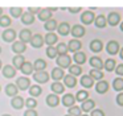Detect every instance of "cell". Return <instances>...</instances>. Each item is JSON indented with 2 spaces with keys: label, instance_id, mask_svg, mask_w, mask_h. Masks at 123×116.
Here are the masks:
<instances>
[{
  "label": "cell",
  "instance_id": "20",
  "mask_svg": "<svg viewBox=\"0 0 123 116\" xmlns=\"http://www.w3.org/2000/svg\"><path fill=\"white\" fill-rule=\"evenodd\" d=\"M1 73H3V76L4 78H13L15 75H16V69L13 67L12 65H6L3 66V69H1Z\"/></svg>",
  "mask_w": 123,
  "mask_h": 116
},
{
  "label": "cell",
  "instance_id": "8",
  "mask_svg": "<svg viewBox=\"0 0 123 116\" xmlns=\"http://www.w3.org/2000/svg\"><path fill=\"white\" fill-rule=\"evenodd\" d=\"M19 88V91H24V90H29L31 87V79L28 76H20L16 79V83H15Z\"/></svg>",
  "mask_w": 123,
  "mask_h": 116
},
{
  "label": "cell",
  "instance_id": "27",
  "mask_svg": "<svg viewBox=\"0 0 123 116\" xmlns=\"http://www.w3.org/2000/svg\"><path fill=\"white\" fill-rule=\"evenodd\" d=\"M70 25L69 23H66V21H64V23L58 24V26H57V33L60 34V36H68V34L70 33Z\"/></svg>",
  "mask_w": 123,
  "mask_h": 116
},
{
  "label": "cell",
  "instance_id": "58",
  "mask_svg": "<svg viewBox=\"0 0 123 116\" xmlns=\"http://www.w3.org/2000/svg\"><path fill=\"white\" fill-rule=\"evenodd\" d=\"M1 116H11V115H8V113H4V115H1Z\"/></svg>",
  "mask_w": 123,
  "mask_h": 116
},
{
  "label": "cell",
  "instance_id": "40",
  "mask_svg": "<svg viewBox=\"0 0 123 116\" xmlns=\"http://www.w3.org/2000/svg\"><path fill=\"white\" fill-rule=\"evenodd\" d=\"M57 26H58V23H57L54 18H50V20H48L45 24H44V28L48 30V33L49 32H54L57 29Z\"/></svg>",
  "mask_w": 123,
  "mask_h": 116
},
{
  "label": "cell",
  "instance_id": "47",
  "mask_svg": "<svg viewBox=\"0 0 123 116\" xmlns=\"http://www.w3.org/2000/svg\"><path fill=\"white\" fill-rule=\"evenodd\" d=\"M46 55H48L49 58H52V59H54V58L58 57V53H57V49L54 46H48L46 47Z\"/></svg>",
  "mask_w": 123,
  "mask_h": 116
},
{
  "label": "cell",
  "instance_id": "56",
  "mask_svg": "<svg viewBox=\"0 0 123 116\" xmlns=\"http://www.w3.org/2000/svg\"><path fill=\"white\" fill-rule=\"evenodd\" d=\"M1 16H3V8L0 7V17H1Z\"/></svg>",
  "mask_w": 123,
  "mask_h": 116
},
{
  "label": "cell",
  "instance_id": "35",
  "mask_svg": "<svg viewBox=\"0 0 123 116\" xmlns=\"http://www.w3.org/2000/svg\"><path fill=\"white\" fill-rule=\"evenodd\" d=\"M20 70L24 75H31V74H33V63L29 62V61H25Z\"/></svg>",
  "mask_w": 123,
  "mask_h": 116
},
{
  "label": "cell",
  "instance_id": "54",
  "mask_svg": "<svg viewBox=\"0 0 123 116\" xmlns=\"http://www.w3.org/2000/svg\"><path fill=\"white\" fill-rule=\"evenodd\" d=\"M119 57L122 58V61H123V47H120V50H119Z\"/></svg>",
  "mask_w": 123,
  "mask_h": 116
},
{
  "label": "cell",
  "instance_id": "19",
  "mask_svg": "<svg viewBox=\"0 0 123 116\" xmlns=\"http://www.w3.org/2000/svg\"><path fill=\"white\" fill-rule=\"evenodd\" d=\"M89 63H90L91 67L97 69V70H102V69H103V61H102V58L98 57V55L91 57L90 59H89Z\"/></svg>",
  "mask_w": 123,
  "mask_h": 116
},
{
  "label": "cell",
  "instance_id": "59",
  "mask_svg": "<svg viewBox=\"0 0 123 116\" xmlns=\"http://www.w3.org/2000/svg\"><path fill=\"white\" fill-rule=\"evenodd\" d=\"M1 69H3V67H1V59H0V70H1Z\"/></svg>",
  "mask_w": 123,
  "mask_h": 116
},
{
  "label": "cell",
  "instance_id": "3",
  "mask_svg": "<svg viewBox=\"0 0 123 116\" xmlns=\"http://www.w3.org/2000/svg\"><path fill=\"white\" fill-rule=\"evenodd\" d=\"M54 11H57V8H41V11L38 12V15H37L38 20L46 23L48 20L53 18L52 16H53V12H54Z\"/></svg>",
  "mask_w": 123,
  "mask_h": 116
},
{
  "label": "cell",
  "instance_id": "45",
  "mask_svg": "<svg viewBox=\"0 0 123 116\" xmlns=\"http://www.w3.org/2000/svg\"><path fill=\"white\" fill-rule=\"evenodd\" d=\"M68 115H70V116H81L82 115L81 107H78V105H73V107H70L69 111H68Z\"/></svg>",
  "mask_w": 123,
  "mask_h": 116
},
{
  "label": "cell",
  "instance_id": "18",
  "mask_svg": "<svg viewBox=\"0 0 123 116\" xmlns=\"http://www.w3.org/2000/svg\"><path fill=\"white\" fill-rule=\"evenodd\" d=\"M89 47H90V50L93 53H99V52H102V49H103V42H102L99 38H94V40H91Z\"/></svg>",
  "mask_w": 123,
  "mask_h": 116
},
{
  "label": "cell",
  "instance_id": "17",
  "mask_svg": "<svg viewBox=\"0 0 123 116\" xmlns=\"http://www.w3.org/2000/svg\"><path fill=\"white\" fill-rule=\"evenodd\" d=\"M61 103L65 107L70 108V107H73V105H75V96L73 94H64V96H62V99H61Z\"/></svg>",
  "mask_w": 123,
  "mask_h": 116
},
{
  "label": "cell",
  "instance_id": "26",
  "mask_svg": "<svg viewBox=\"0 0 123 116\" xmlns=\"http://www.w3.org/2000/svg\"><path fill=\"white\" fill-rule=\"evenodd\" d=\"M50 76H52V79H53L54 82H60L61 79H64L65 71L62 70V69H60V67H54L53 70H52V73H50Z\"/></svg>",
  "mask_w": 123,
  "mask_h": 116
},
{
  "label": "cell",
  "instance_id": "34",
  "mask_svg": "<svg viewBox=\"0 0 123 116\" xmlns=\"http://www.w3.org/2000/svg\"><path fill=\"white\" fill-rule=\"evenodd\" d=\"M112 90L117 92H122L123 91V78L122 76H117L112 81Z\"/></svg>",
  "mask_w": 123,
  "mask_h": 116
},
{
  "label": "cell",
  "instance_id": "55",
  "mask_svg": "<svg viewBox=\"0 0 123 116\" xmlns=\"http://www.w3.org/2000/svg\"><path fill=\"white\" fill-rule=\"evenodd\" d=\"M119 29L123 32V21H120V24H119Z\"/></svg>",
  "mask_w": 123,
  "mask_h": 116
},
{
  "label": "cell",
  "instance_id": "9",
  "mask_svg": "<svg viewBox=\"0 0 123 116\" xmlns=\"http://www.w3.org/2000/svg\"><path fill=\"white\" fill-rule=\"evenodd\" d=\"M49 76L50 75H49L45 70L44 71H36V73L33 74V81L40 83V84H43V83H46V82L49 81Z\"/></svg>",
  "mask_w": 123,
  "mask_h": 116
},
{
  "label": "cell",
  "instance_id": "4",
  "mask_svg": "<svg viewBox=\"0 0 123 116\" xmlns=\"http://www.w3.org/2000/svg\"><path fill=\"white\" fill-rule=\"evenodd\" d=\"M119 50H120V46H119V42L115 41V40H110L109 42L106 44V52L109 53L110 55H117L119 54Z\"/></svg>",
  "mask_w": 123,
  "mask_h": 116
},
{
  "label": "cell",
  "instance_id": "39",
  "mask_svg": "<svg viewBox=\"0 0 123 116\" xmlns=\"http://www.w3.org/2000/svg\"><path fill=\"white\" fill-rule=\"evenodd\" d=\"M29 95H31V98H37V96H40L41 95V92H43V90H41V87L38 86V84H33V86H31L29 87Z\"/></svg>",
  "mask_w": 123,
  "mask_h": 116
},
{
  "label": "cell",
  "instance_id": "7",
  "mask_svg": "<svg viewBox=\"0 0 123 116\" xmlns=\"http://www.w3.org/2000/svg\"><path fill=\"white\" fill-rule=\"evenodd\" d=\"M16 37H17V33H16V30L12 29V28H7L6 30L1 33V38L6 42H12V44H13Z\"/></svg>",
  "mask_w": 123,
  "mask_h": 116
},
{
  "label": "cell",
  "instance_id": "22",
  "mask_svg": "<svg viewBox=\"0 0 123 116\" xmlns=\"http://www.w3.org/2000/svg\"><path fill=\"white\" fill-rule=\"evenodd\" d=\"M94 79L91 78L90 75H81V79H80V83L83 88H91L94 86Z\"/></svg>",
  "mask_w": 123,
  "mask_h": 116
},
{
  "label": "cell",
  "instance_id": "37",
  "mask_svg": "<svg viewBox=\"0 0 123 116\" xmlns=\"http://www.w3.org/2000/svg\"><path fill=\"white\" fill-rule=\"evenodd\" d=\"M24 62H25V58H24V55L23 54H17V55H15L13 57V67L16 69H21V66L24 65Z\"/></svg>",
  "mask_w": 123,
  "mask_h": 116
},
{
  "label": "cell",
  "instance_id": "38",
  "mask_svg": "<svg viewBox=\"0 0 123 116\" xmlns=\"http://www.w3.org/2000/svg\"><path fill=\"white\" fill-rule=\"evenodd\" d=\"M86 99H89V91L87 90H80V91H77V94H75V102H85Z\"/></svg>",
  "mask_w": 123,
  "mask_h": 116
},
{
  "label": "cell",
  "instance_id": "42",
  "mask_svg": "<svg viewBox=\"0 0 123 116\" xmlns=\"http://www.w3.org/2000/svg\"><path fill=\"white\" fill-rule=\"evenodd\" d=\"M69 74L77 78V76H80L81 74H82V69H81V66H78V65H72L69 67Z\"/></svg>",
  "mask_w": 123,
  "mask_h": 116
},
{
  "label": "cell",
  "instance_id": "12",
  "mask_svg": "<svg viewBox=\"0 0 123 116\" xmlns=\"http://www.w3.org/2000/svg\"><path fill=\"white\" fill-rule=\"evenodd\" d=\"M12 52L15 53V54H23V53L27 50V44H24V42H21L19 40V41H15L13 44H12Z\"/></svg>",
  "mask_w": 123,
  "mask_h": 116
},
{
  "label": "cell",
  "instance_id": "43",
  "mask_svg": "<svg viewBox=\"0 0 123 116\" xmlns=\"http://www.w3.org/2000/svg\"><path fill=\"white\" fill-rule=\"evenodd\" d=\"M56 49H57V53H58V55H65V54H68V44H65V42H60L58 45L56 46Z\"/></svg>",
  "mask_w": 123,
  "mask_h": 116
},
{
  "label": "cell",
  "instance_id": "29",
  "mask_svg": "<svg viewBox=\"0 0 123 116\" xmlns=\"http://www.w3.org/2000/svg\"><path fill=\"white\" fill-rule=\"evenodd\" d=\"M94 25L99 29H103L107 26V20H106V16L105 15H98L95 16V20H94Z\"/></svg>",
  "mask_w": 123,
  "mask_h": 116
},
{
  "label": "cell",
  "instance_id": "6",
  "mask_svg": "<svg viewBox=\"0 0 123 116\" xmlns=\"http://www.w3.org/2000/svg\"><path fill=\"white\" fill-rule=\"evenodd\" d=\"M106 20H107V25L117 26V25H119V24H120L122 17H120V15L118 12H110L109 15L106 16Z\"/></svg>",
  "mask_w": 123,
  "mask_h": 116
},
{
  "label": "cell",
  "instance_id": "15",
  "mask_svg": "<svg viewBox=\"0 0 123 116\" xmlns=\"http://www.w3.org/2000/svg\"><path fill=\"white\" fill-rule=\"evenodd\" d=\"M58 41V37L54 32H49L44 36V44H46L48 46H54V44H57Z\"/></svg>",
  "mask_w": 123,
  "mask_h": 116
},
{
  "label": "cell",
  "instance_id": "30",
  "mask_svg": "<svg viewBox=\"0 0 123 116\" xmlns=\"http://www.w3.org/2000/svg\"><path fill=\"white\" fill-rule=\"evenodd\" d=\"M6 94L11 98H15L19 94V88H17V86L15 83H8L6 86Z\"/></svg>",
  "mask_w": 123,
  "mask_h": 116
},
{
  "label": "cell",
  "instance_id": "61",
  "mask_svg": "<svg viewBox=\"0 0 123 116\" xmlns=\"http://www.w3.org/2000/svg\"><path fill=\"white\" fill-rule=\"evenodd\" d=\"M65 116H70V115H65Z\"/></svg>",
  "mask_w": 123,
  "mask_h": 116
},
{
  "label": "cell",
  "instance_id": "14",
  "mask_svg": "<svg viewBox=\"0 0 123 116\" xmlns=\"http://www.w3.org/2000/svg\"><path fill=\"white\" fill-rule=\"evenodd\" d=\"M62 82H64V86L68 87V88H74L75 86H77L78 81L75 76L70 75V74H66V75L64 76V79H62Z\"/></svg>",
  "mask_w": 123,
  "mask_h": 116
},
{
  "label": "cell",
  "instance_id": "24",
  "mask_svg": "<svg viewBox=\"0 0 123 116\" xmlns=\"http://www.w3.org/2000/svg\"><path fill=\"white\" fill-rule=\"evenodd\" d=\"M50 90H52V94L61 95L65 92V86L61 82H53V83L50 84Z\"/></svg>",
  "mask_w": 123,
  "mask_h": 116
},
{
  "label": "cell",
  "instance_id": "53",
  "mask_svg": "<svg viewBox=\"0 0 123 116\" xmlns=\"http://www.w3.org/2000/svg\"><path fill=\"white\" fill-rule=\"evenodd\" d=\"M68 11H69L70 13H78V12L82 11V8L81 7H70V8H68Z\"/></svg>",
  "mask_w": 123,
  "mask_h": 116
},
{
  "label": "cell",
  "instance_id": "36",
  "mask_svg": "<svg viewBox=\"0 0 123 116\" xmlns=\"http://www.w3.org/2000/svg\"><path fill=\"white\" fill-rule=\"evenodd\" d=\"M89 75L91 76V78L94 79V81H102V79L105 78V74H103V71L102 70H97V69H91L90 70V73H89Z\"/></svg>",
  "mask_w": 123,
  "mask_h": 116
},
{
  "label": "cell",
  "instance_id": "48",
  "mask_svg": "<svg viewBox=\"0 0 123 116\" xmlns=\"http://www.w3.org/2000/svg\"><path fill=\"white\" fill-rule=\"evenodd\" d=\"M90 116H106V115H105V111L99 110V108H94L90 112Z\"/></svg>",
  "mask_w": 123,
  "mask_h": 116
},
{
  "label": "cell",
  "instance_id": "16",
  "mask_svg": "<svg viewBox=\"0 0 123 116\" xmlns=\"http://www.w3.org/2000/svg\"><path fill=\"white\" fill-rule=\"evenodd\" d=\"M94 108H95V102H94L93 99H86L85 102L81 103V111L85 112V113L91 112Z\"/></svg>",
  "mask_w": 123,
  "mask_h": 116
},
{
  "label": "cell",
  "instance_id": "5",
  "mask_svg": "<svg viewBox=\"0 0 123 116\" xmlns=\"http://www.w3.org/2000/svg\"><path fill=\"white\" fill-rule=\"evenodd\" d=\"M85 33H86V29H85V26L81 25V24H75V25H73L72 29H70V34H72L75 40L83 37Z\"/></svg>",
  "mask_w": 123,
  "mask_h": 116
},
{
  "label": "cell",
  "instance_id": "52",
  "mask_svg": "<svg viewBox=\"0 0 123 116\" xmlns=\"http://www.w3.org/2000/svg\"><path fill=\"white\" fill-rule=\"evenodd\" d=\"M23 116H38V113L36 110H27V111H24Z\"/></svg>",
  "mask_w": 123,
  "mask_h": 116
},
{
  "label": "cell",
  "instance_id": "49",
  "mask_svg": "<svg viewBox=\"0 0 123 116\" xmlns=\"http://www.w3.org/2000/svg\"><path fill=\"white\" fill-rule=\"evenodd\" d=\"M115 100H117V104L119 105V107H123V91L122 92H118Z\"/></svg>",
  "mask_w": 123,
  "mask_h": 116
},
{
  "label": "cell",
  "instance_id": "62",
  "mask_svg": "<svg viewBox=\"0 0 123 116\" xmlns=\"http://www.w3.org/2000/svg\"><path fill=\"white\" fill-rule=\"evenodd\" d=\"M0 91H1V87H0Z\"/></svg>",
  "mask_w": 123,
  "mask_h": 116
},
{
  "label": "cell",
  "instance_id": "31",
  "mask_svg": "<svg viewBox=\"0 0 123 116\" xmlns=\"http://www.w3.org/2000/svg\"><path fill=\"white\" fill-rule=\"evenodd\" d=\"M46 69V61L43 58H37L33 62V70L35 71H44Z\"/></svg>",
  "mask_w": 123,
  "mask_h": 116
},
{
  "label": "cell",
  "instance_id": "2",
  "mask_svg": "<svg viewBox=\"0 0 123 116\" xmlns=\"http://www.w3.org/2000/svg\"><path fill=\"white\" fill-rule=\"evenodd\" d=\"M94 8L93 9H87V11H83L81 13L80 18H81V23L83 25H90V24H94V20H95V15H94Z\"/></svg>",
  "mask_w": 123,
  "mask_h": 116
},
{
  "label": "cell",
  "instance_id": "28",
  "mask_svg": "<svg viewBox=\"0 0 123 116\" xmlns=\"http://www.w3.org/2000/svg\"><path fill=\"white\" fill-rule=\"evenodd\" d=\"M72 59L75 62V65L82 66L83 63L86 62V54L83 52H77V53H74V54H73Z\"/></svg>",
  "mask_w": 123,
  "mask_h": 116
},
{
  "label": "cell",
  "instance_id": "51",
  "mask_svg": "<svg viewBox=\"0 0 123 116\" xmlns=\"http://www.w3.org/2000/svg\"><path fill=\"white\" fill-rule=\"evenodd\" d=\"M115 74H117L118 76H123V63H120V65H117V67H115Z\"/></svg>",
  "mask_w": 123,
  "mask_h": 116
},
{
  "label": "cell",
  "instance_id": "13",
  "mask_svg": "<svg viewBox=\"0 0 123 116\" xmlns=\"http://www.w3.org/2000/svg\"><path fill=\"white\" fill-rule=\"evenodd\" d=\"M32 32H31V29L25 28V29H21L19 33V38L21 42H24V44H29L31 40H32Z\"/></svg>",
  "mask_w": 123,
  "mask_h": 116
},
{
  "label": "cell",
  "instance_id": "57",
  "mask_svg": "<svg viewBox=\"0 0 123 116\" xmlns=\"http://www.w3.org/2000/svg\"><path fill=\"white\" fill-rule=\"evenodd\" d=\"M81 116H90V115H87V113H82Z\"/></svg>",
  "mask_w": 123,
  "mask_h": 116
},
{
  "label": "cell",
  "instance_id": "21",
  "mask_svg": "<svg viewBox=\"0 0 123 116\" xmlns=\"http://www.w3.org/2000/svg\"><path fill=\"white\" fill-rule=\"evenodd\" d=\"M45 102H46V104H48L49 107L54 108V107H57V105L60 104L61 99H60V98H58V95H56V94H49L48 96H46Z\"/></svg>",
  "mask_w": 123,
  "mask_h": 116
},
{
  "label": "cell",
  "instance_id": "32",
  "mask_svg": "<svg viewBox=\"0 0 123 116\" xmlns=\"http://www.w3.org/2000/svg\"><path fill=\"white\" fill-rule=\"evenodd\" d=\"M20 18H21V23L24 24V25H31V24L35 23V16H33L32 13H29L28 11L23 13V16Z\"/></svg>",
  "mask_w": 123,
  "mask_h": 116
},
{
  "label": "cell",
  "instance_id": "50",
  "mask_svg": "<svg viewBox=\"0 0 123 116\" xmlns=\"http://www.w3.org/2000/svg\"><path fill=\"white\" fill-rule=\"evenodd\" d=\"M40 11H41V8H40V7H28V12L32 13L33 16L38 15V12H40Z\"/></svg>",
  "mask_w": 123,
  "mask_h": 116
},
{
  "label": "cell",
  "instance_id": "1",
  "mask_svg": "<svg viewBox=\"0 0 123 116\" xmlns=\"http://www.w3.org/2000/svg\"><path fill=\"white\" fill-rule=\"evenodd\" d=\"M72 57L69 54H65V55H58L56 58V63H57V67L60 69H69L72 66Z\"/></svg>",
  "mask_w": 123,
  "mask_h": 116
},
{
  "label": "cell",
  "instance_id": "41",
  "mask_svg": "<svg viewBox=\"0 0 123 116\" xmlns=\"http://www.w3.org/2000/svg\"><path fill=\"white\" fill-rule=\"evenodd\" d=\"M9 13H11V16L13 18H19L23 16V13H24V11H23L21 7H11L9 8Z\"/></svg>",
  "mask_w": 123,
  "mask_h": 116
},
{
  "label": "cell",
  "instance_id": "46",
  "mask_svg": "<svg viewBox=\"0 0 123 116\" xmlns=\"http://www.w3.org/2000/svg\"><path fill=\"white\" fill-rule=\"evenodd\" d=\"M25 107L28 110H35L37 107V100L35 98H28V99H25Z\"/></svg>",
  "mask_w": 123,
  "mask_h": 116
},
{
  "label": "cell",
  "instance_id": "23",
  "mask_svg": "<svg viewBox=\"0 0 123 116\" xmlns=\"http://www.w3.org/2000/svg\"><path fill=\"white\" fill-rule=\"evenodd\" d=\"M29 44L32 45V47H35V49L41 47L44 45V36H41V34H33Z\"/></svg>",
  "mask_w": 123,
  "mask_h": 116
},
{
  "label": "cell",
  "instance_id": "44",
  "mask_svg": "<svg viewBox=\"0 0 123 116\" xmlns=\"http://www.w3.org/2000/svg\"><path fill=\"white\" fill-rule=\"evenodd\" d=\"M11 16H6V15H3L1 17H0V26L1 28H8L9 25H11Z\"/></svg>",
  "mask_w": 123,
  "mask_h": 116
},
{
  "label": "cell",
  "instance_id": "11",
  "mask_svg": "<svg viewBox=\"0 0 123 116\" xmlns=\"http://www.w3.org/2000/svg\"><path fill=\"white\" fill-rule=\"evenodd\" d=\"M95 91L98 92V94H106L107 91H109L110 88V84L107 81H105V79H102V81H98L95 84Z\"/></svg>",
  "mask_w": 123,
  "mask_h": 116
},
{
  "label": "cell",
  "instance_id": "25",
  "mask_svg": "<svg viewBox=\"0 0 123 116\" xmlns=\"http://www.w3.org/2000/svg\"><path fill=\"white\" fill-rule=\"evenodd\" d=\"M11 105H12V108H15V110H21V108L25 105V99H23V96H19V95H17V96L12 98Z\"/></svg>",
  "mask_w": 123,
  "mask_h": 116
},
{
  "label": "cell",
  "instance_id": "10",
  "mask_svg": "<svg viewBox=\"0 0 123 116\" xmlns=\"http://www.w3.org/2000/svg\"><path fill=\"white\" fill-rule=\"evenodd\" d=\"M81 47H82V42L80 40H75V38H72L69 42H68V50L72 52L73 54L77 52H81Z\"/></svg>",
  "mask_w": 123,
  "mask_h": 116
},
{
  "label": "cell",
  "instance_id": "33",
  "mask_svg": "<svg viewBox=\"0 0 123 116\" xmlns=\"http://www.w3.org/2000/svg\"><path fill=\"white\" fill-rule=\"evenodd\" d=\"M115 67H117V62H115L114 58H109V59H106V61L103 62V69H105L106 71H109V73L114 71Z\"/></svg>",
  "mask_w": 123,
  "mask_h": 116
},
{
  "label": "cell",
  "instance_id": "60",
  "mask_svg": "<svg viewBox=\"0 0 123 116\" xmlns=\"http://www.w3.org/2000/svg\"><path fill=\"white\" fill-rule=\"evenodd\" d=\"M0 54H1V46H0Z\"/></svg>",
  "mask_w": 123,
  "mask_h": 116
}]
</instances>
